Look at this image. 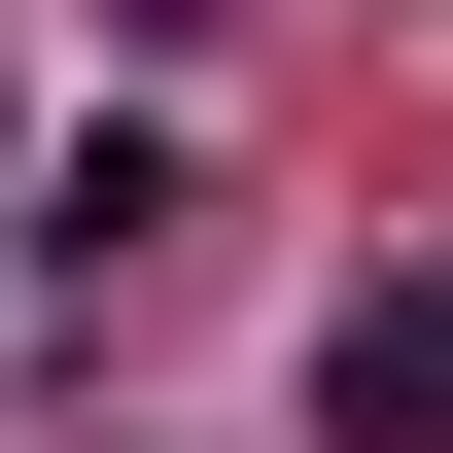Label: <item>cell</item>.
<instances>
[{
	"instance_id": "6da1fadb",
	"label": "cell",
	"mask_w": 453,
	"mask_h": 453,
	"mask_svg": "<svg viewBox=\"0 0 453 453\" xmlns=\"http://www.w3.org/2000/svg\"><path fill=\"white\" fill-rule=\"evenodd\" d=\"M314 453H453V280H349L314 314Z\"/></svg>"
},
{
	"instance_id": "7a4b0ae2",
	"label": "cell",
	"mask_w": 453,
	"mask_h": 453,
	"mask_svg": "<svg viewBox=\"0 0 453 453\" xmlns=\"http://www.w3.org/2000/svg\"><path fill=\"white\" fill-rule=\"evenodd\" d=\"M140 210H174V140H140V105H70V140H35V280H105Z\"/></svg>"
}]
</instances>
